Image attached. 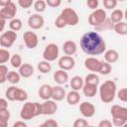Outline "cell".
<instances>
[{"label": "cell", "instance_id": "6da1fadb", "mask_svg": "<svg viewBox=\"0 0 127 127\" xmlns=\"http://www.w3.org/2000/svg\"><path fill=\"white\" fill-rule=\"evenodd\" d=\"M81 50L89 56H98L105 52L106 44L103 38L95 31L84 33L79 41Z\"/></svg>", "mask_w": 127, "mask_h": 127}, {"label": "cell", "instance_id": "7a4b0ae2", "mask_svg": "<svg viewBox=\"0 0 127 127\" xmlns=\"http://www.w3.org/2000/svg\"><path fill=\"white\" fill-rule=\"evenodd\" d=\"M99 97L103 103H110L114 100L116 95V83L111 80H105L99 87Z\"/></svg>", "mask_w": 127, "mask_h": 127}, {"label": "cell", "instance_id": "3957f363", "mask_svg": "<svg viewBox=\"0 0 127 127\" xmlns=\"http://www.w3.org/2000/svg\"><path fill=\"white\" fill-rule=\"evenodd\" d=\"M42 115V106L39 102H26L21 108L20 117L23 120H31L36 116Z\"/></svg>", "mask_w": 127, "mask_h": 127}, {"label": "cell", "instance_id": "277c9868", "mask_svg": "<svg viewBox=\"0 0 127 127\" xmlns=\"http://www.w3.org/2000/svg\"><path fill=\"white\" fill-rule=\"evenodd\" d=\"M110 113L112 116V125L116 127H121L126 124L127 122V108L123 107L118 104H114L111 109Z\"/></svg>", "mask_w": 127, "mask_h": 127}, {"label": "cell", "instance_id": "5b68a950", "mask_svg": "<svg viewBox=\"0 0 127 127\" xmlns=\"http://www.w3.org/2000/svg\"><path fill=\"white\" fill-rule=\"evenodd\" d=\"M60 16L64 19L66 26H75L79 22V17L77 13L72 8H69V7L64 8L60 14Z\"/></svg>", "mask_w": 127, "mask_h": 127}, {"label": "cell", "instance_id": "8992f818", "mask_svg": "<svg viewBox=\"0 0 127 127\" xmlns=\"http://www.w3.org/2000/svg\"><path fill=\"white\" fill-rule=\"evenodd\" d=\"M106 19H107V16H106L105 10L101 8H97L93 10V12L88 16V23L93 27H97L101 25Z\"/></svg>", "mask_w": 127, "mask_h": 127}, {"label": "cell", "instance_id": "52a82bcc", "mask_svg": "<svg viewBox=\"0 0 127 127\" xmlns=\"http://www.w3.org/2000/svg\"><path fill=\"white\" fill-rule=\"evenodd\" d=\"M60 50L57 44L50 43L46 46L44 52H43V59L48 62H54L59 58Z\"/></svg>", "mask_w": 127, "mask_h": 127}, {"label": "cell", "instance_id": "ba28073f", "mask_svg": "<svg viewBox=\"0 0 127 127\" xmlns=\"http://www.w3.org/2000/svg\"><path fill=\"white\" fill-rule=\"evenodd\" d=\"M17 40V33L9 30L0 35V46L2 48H11Z\"/></svg>", "mask_w": 127, "mask_h": 127}, {"label": "cell", "instance_id": "9c48e42d", "mask_svg": "<svg viewBox=\"0 0 127 127\" xmlns=\"http://www.w3.org/2000/svg\"><path fill=\"white\" fill-rule=\"evenodd\" d=\"M23 40L28 49H35L39 44L38 35L33 31H26L23 35Z\"/></svg>", "mask_w": 127, "mask_h": 127}, {"label": "cell", "instance_id": "30bf717a", "mask_svg": "<svg viewBox=\"0 0 127 127\" xmlns=\"http://www.w3.org/2000/svg\"><path fill=\"white\" fill-rule=\"evenodd\" d=\"M44 24H45L44 17L40 13L32 14L28 18V26L32 30H39L44 26Z\"/></svg>", "mask_w": 127, "mask_h": 127}, {"label": "cell", "instance_id": "8fae6325", "mask_svg": "<svg viewBox=\"0 0 127 127\" xmlns=\"http://www.w3.org/2000/svg\"><path fill=\"white\" fill-rule=\"evenodd\" d=\"M57 101L53 99H47L43 103H41L42 106V115H53L58 110V104Z\"/></svg>", "mask_w": 127, "mask_h": 127}, {"label": "cell", "instance_id": "7c38bea8", "mask_svg": "<svg viewBox=\"0 0 127 127\" xmlns=\"http://www.w3.org/2000/svg\"><path fill=\"white\" fill-rule=\"evenodd\" d=\"M58 65L61 69L64 70H70L74 67L75 65V61L71 56H63L59 59Z\"/></svg>", "mask_w": 127, "mask_h": 127}, {"label": "cell", "instance_id": "4fadbf2b", "mask_svg": "<svg viewBox=\"0 0 127 127\" xmlns=\"http://www.w3.org/2000/svg\"><path fill=\"white\" fill-rule=\"evenodd\" d=\"M0 14L5 20H11L15 18L17 14V7L13 2H10L6 6L2 7V9L0 10Z\"/></svg>", "mask_w": 127, "mask_h": 127}, {"label": "cell", "instance_id": "5bb4252c", "mask_svg": "<svg viewBox=\"0 0 127 127\" xmlns=\"http://www.w3.org/2000/svg\"><path fill=\"white\" fill-rule=\"evenodd\" d=\"M79 111L83 117L90 118L95 114V106L87 101H84L79 104Z\"/></svg>", "mask_w": 127, "mask_h": 127}, {"label": "cell", "instance_id": "9a60e30c", "mask_svg": "<svg viewBox=\"0 0 127 127\" xmlns=\"http://www.w3.org/2000/svg\"><path fill=\"white\" fill-rule=\"evenodd\" d=\"M84 66L86 69L92 72H98V68L100 65V61L94 57H89L84 60Z\"/></svg>", "mask_w": 127, "mask_h": 127}, {"label": "cell", "instance_id": "2e32d148", "mask_svg": "<svg viewBox=\"0 0 127 127\" xmlns=\"http://www.w3.org/2000/svg\"><path fill=\"white\" fill-rule=\"evenodd\" d=\"M53 77H54L55 82H57V83L60 84V85L65 84V83L68 81V79H69L68 73L66 72V70H64V69H61V68L58 69V70H56V71L54 72Z\"/></svg>", "mask_w": 127, "mask_h": 127}, {"label": "cell", "instance_id": "e0dca14e", "mask_svg": "<svg viewBox=\"0 0 127 127\" xmlns=\"http://www.w3.org/2000/svg\"><path fill=\"white\" fill-rule=\"evenodd\" d=\"M52 90H53V86L47 83H44L40 86L39 88V96L40 98H42L43 100H47V99H51L52 98Z\"/></svg>", "mask_w": 127, "mask_h": 127}, {"label": "cell", "instance_id": "ac0fdd59", "mask_svg": "<svg viewBox=\"0 0 127 127\" xmlns=\"http://www.w3.org/2000/svg\"><path fill=\"white\" fill-rule=\"evenodd\" d=\"M65 90L64 87H62L60 84L53 86V90H52V99L55 101H61L64 98H65Z\"/></svg>", "mask_w": 127, "mask_h": 127}, {"label": "cell", "instance_id": "d6986e66", "mask_svg": "<svg viewBox=\"0 0 127 127\" xmlns=\"http://www.w3.org/2000/svg\"><path fill=\"white\" fill-rule=\"evenodd\" d=\"M77 50V46L75 44V42L71 41V40H67L63 44V51L64 53V55L66 56H72L76 53Z\"/></svg>", "mask_w": 127, "mask_h": 127}, {"label": "cell", "instance_id": "ffe728a7", "mask_svg": "<svg viewBox=\"0 0 127 127\" xmlns=\"http://www.w3.org/2000/svg\"><path fill=\"white\" fill-rule=\"evenodd\" d=\"M18 69H19L18 72L21 75V77H26L27 78V77H30L34 74V67H33L32 64H30L28 63L22 64Z\"/></svg>", "mask_w": 127, "mask_h": 127}, {"label": "cell", "instance_id": "44dd1931", "mask_svg": "<svg viewBox=\"0 0 127 127\" xmlns=\"http://www.w3.org/2000/svg\"><path fill=\"white\" fill-rule=\"evenodd\" d=\"M65 99L69 105H76L80 101V94L76 90H70L65 94Z\"/></svg>", "mask_w": 127, "mask_h": 127}, {"label": "cell", "instance_id": "7402d4cb", "mask_svg": "<svg viewBox=\"0 0 127 127\" xmlns=\"http://www.w3.org/2000/svg\"><path fill=\"white\" fill-rule=\"evenodd\" d=\"M119 59V54L116 50H113V49H110V50H105L104 52V60L105 62L109 63V64H114L118 61Z\"/></svg>", "mask_w": 127, "mask_h": 127}, {"label": "cell", "instance_id": "603a6c76", "mask_svg": "<svg viewBox=\"0 0 127 127\" xmlns=\"http://www.w3.org/2000/svg\"><path fill=\"white\" fill-rule=\"evenodd\" d=\"M84 84V80L81 76L79 75H74L71 77V79L69 80V85L71 87L72 90H76V91H79L82 86Z\"/></svg>", "mask_w": 127, "mask_h": 127}, {"label": "cell", "instance_id": "cb8c5ba5", "mask_svg": "<svg viewBox=\"0 0 127 127\" xmlns=\"http://www.w3.org/2000/svg\"><path fill=\"white\" fill-rule=\"evenodd\" d=\"M81 89H82V92H83L84 96L89 97V98L93 97L97 93V85H94V84L84 83Z\"/></svg>", "mask_w": 127, "mask_h": 127}, {"label": "cell", "instance_id": "d4e9b609", "mask_svg": "<svg viewBox=\"0 0 127 127\" xmlns=\"http://www.w3.org/2000/svg\"><path fill=\"white\" fill-rule=\"evenodd\" d=\"M113 30L116 32V34L125 36L127 34V23L124 21H119L117 23H114Z\"/></svg>", "mask_w": 127, "mask_h": 127}, {"label": "cell", "instance_id": "484cf974", "mask_svg": "<svg viewBox=\"0 0 127 127\" xmlns=\"http://www.w3.org/2000/svg\"><path fill=\"white\" fill-rule=\"evenodd\" d=\"M37 68L41 73H49L52 70V65L48 61H41L37 64Z\"/></svg>", "mask_w": 127, "mask_h": 127}, {"label": "cell", "instance_id": "4316f807", "mask_svg": "<svg viewBox=\"0 0 127 127\" xmlns=\"http://www.w3.org/2000/svg\"><path fill=\"white\" fill-rule=\"evenodd\" d=\"M112 70V66H111V64L107 63V62H103V61H100V65H99V68H98V72L102 75H107L111 72Z\"/></svg>", "mask_w": 127, "mask_h": 127}, {"label": "cell", "instance_id": "83f0119b", "mask_svg": "<svg viewBox=\"0 0 127 127\" xmlns=\"http://www.w3.org/2000/svg\"><path fill=\"white\" fill-rule=\"evenodd\" d=\"M20 79H21V75L19 74L18 71H8L7 73V76H6V80L9 81L10 83L12 84H17L20 82Z\"/></svg>", "mask_w": 127, "mask_h": 127}, {"label": "cell", "instance_id": "f1b7e54d", "mask_svg": "<svg viewBox=\"0 0 127 127\" xmlns=\"http://www.w3.org/2000/svg\"><path fill=\"white\" fill-rule=\"evenodd\" d=\"M123 17H124V12L121 9H114L110 15V21L114 24L119 21H122Z\"/></svg>", "mask_w": 127, "mask_h": 127}, {"label": "cell", "instance_id": "f546056e", "mask_svg": "<svg viewBox=\"0 0 127 127\" xmlns=\"http://www.w3.org/2000/svg\"><path fill=\"white\" fill-rule=\"evenodd\" d=\"M9 27H10V30L15 31V32H18V31H20V30L22 29L23 23H22V21H21L20 19H18V18H13V19H11L10 22H9Z\"/></svg>", "mask_w": 127, "mask_h": 127}, {"label": "cell", "instance_id": "4dcf8cb0", "mask_svg": "<svg viewBox=\"0 0 127 127\" xmlns=\"http://www.w3.org/2000/svg\"><path fill=\"white\" fill-rule=\"evenodd\" d=\"M28 99V93L26 90L22 89V88H19L17 87L16 88V91H15V100L17 101H26Z\"/></svg>", "mask_w": 127, "mask_h": 127}, {"label": "cell", "instance_id": "1f68e13d", "mask_svg": "<svg viewBox=\"0 0 127 127\" xmlns=\"http://www.w3.org/2000/svg\"><path fill=\"white\" fill-rule=\"evenodd\" d=\"M84 83H90V84H94V85H97L99 84V77L97 74H95L94 72H91V73H88L85 77H84Z\"/></svg>", "mask_w": 127, "mask_h": 127}, {"label": "cell", "instance_id": "d6a6232c", "mask_svg": "<svg viewBox=\"0 0 127 127\" xmlns=\"http://www.w3.org/2000/svg\"><path fill=\"white\" fill-rule=\"evenodd\" d=\"M10 64H11V65L13 66V67H15V68H19L20 67V65L23 64L22 63V58H21V56L19 55V54H14V55H12L11 57H10Z\"/></svg>", "mask_w": 127, "mask_h": 127}, {"label": "cell", "instance_id": "836d02e7", "mask_svg": "<svg viewBox=\"0 0 127 127\" xmlns=\"http://www.w3.org/2000/svg\"><path fill=\"white\" fill-rule=\"evenodd\" d=\"M10 52L6 49H0V64H4L10 60Z\"/></svg>", "mask_w": 127, "mask_h": 127}, {"label": "cell", "instance_id": "e575fe53", "mask_svg": "<svg viewBox=\"0 0 127 127\" xmlns=\"http://www.w3.org/2000/svg\"><path fill=\"white\" fill-rule=\"evenodd\" d=\"M16 86L12 85L10 87H8L5 91V97L7 100H10V101H14L15 100V91H16Z\"/></svg>", "mask_w": 127, "mask_h": 127}, {"label": "cell", "instance_id": "d590c367", "mask_svg": "<svg viewBox=\"0 0 127 127\" xmlns=\"http://www.w3.org/2000/svg\"><path fill=\"white\" fill-rule=\"evenodd\" d=\"M46 8H47V4H46V1H44V0H37L34 3V9L38 13L44 12L46 10Z\"/></svg>", "mask_w": 127, "mask_h": 127}, {"label": "cell", "instance_id": "8d00e7d4", "mask_svg": "<svg viewBox=\"0 0 127 127\" xmlns=\"http://www.w3.org/2000/svg\"><path fill=\"white\" fill-rule=\"evenodd\" d=\"M8 67L5 64H0V83H4L6 80V76L8 73Z\"/></svg>", "mask_w": 127, "mask_h": 127}, {"label": "cell", "instance_id": "74e56055", "mask_svg": "<svg viewBox=\"0 0 127 127\" xmlns=\"http://www.w3.org/2000/svg\"><path fill=\"white\" fill-rule=\"evenodd\" d=\"M105 29H113V23L110 21V19H106L101 25L95 27V30H105Z\"/></svg>", "mask_w": 127, "mask_h": 127}, {"label": "cell", "instance_id": "f35d334b", "mask_svg": "<svg viewBox=\"0 0 127 127\" xmlns=\"http://www.w3.org/2000/svg\"><path fill=\"white\" fill-rule=\"evenodd\" d=\"M117 97L122 102H126L127 101V88L123 87V88L119 89V91L117 92Z\"/></svg>", "mask_w": 127, "mask_h": 127}, {"label": "cell", "instance_id": "ab89813d", "mask_svg": "<svg viewBox=\"0 0 127 127\" xmlns=\"http://www.w3.org/2000/svg\"><path fill=\"white\" fill-rule=\"evenodd\" d=\"M117 0H103V6L108 10H112L117 6Z\"/></svg>", "mask_w": 127, "mask_h": 127}, {"label": "cell", "instance_id": "60d3db41", "mask_svg": "<svg viewBox=\"0 0 127 127\" xmlns=\"http://www.w3.org/2000/svg\"><path fill=\"white\" fill-rule=\"evenodd\" d=\"M59 123L55 119H48L44 121L42 124H40V127H58Z\"/></svg>", "mask_w": 127, "mask_h": 127}, {"label": "cell", "instance_id": "b9f144b4", "mask_svg": "<svg viewBox=\"0 0 127 127\" xmlns=\"http://www.w3.org/2000/svg\"><path fill=\"white\" fill-rule=\"evenodd\" d=\"M87 126H89V123L83 118H78L73 122V127H87Z\"/></svg>", "mask_w": 127, "mask_h": 127}, {"label": "cell", "instance_id": "7bdbcfd3", "mask_svg": "<svg viewBox=\"0 0 127 127\" xmlns=\"http://www.w3.org/2000/svg\"><path fill=\"white\" fill-rule=\"evenodd\" d=\"M9 119H10V111L8 110V108L0 110V120L8 122Z\"/></svg>", "mask_w": 127, "mask_h": 127}, {"label": "cell", "instance_id": "ee69618b", "mask_svg": "<svg viewBox=\"0 0 127 127\" xmlns=\"http://www.w3.org/2000/svg\"><path fill=\"white\" fill-rule=\"evenodd\" d=\"M18 4L20 7L28 9L32 6V4H34V0H18Z\"/></svg>", "mask_w": 127, "mask_h": 127}, {"label": "cell", "instance_id": "f6af8a7d", "mask_svg": "<svg viewBox=\"0 0 127 127\" xmlns=\"http://www.w3.org/2000/svg\"><path fill=\"white\" fill-rule=\"evenodd\" d=\"M55 26H56L57 28H59V29H62V28H64V27L66 26V24H65V22L64 21V19L59 15L58 18L55 20Z\"/></svg>", "mask_w": 127, "mask_h": 127}, {"label": "cell", "instance_id": "bcb514c9", "mask_svg": "<svg viewBox=\"0 0 127 127\" xmlns=\"http://www.w3.org/2000/svg\"><path fill=\"white\" fill-rule=\"evenodd\" d=\"M86 5L88 8L92 9V10H95L98 8V5H99V1L98 0H86Z\"/></svg>", "mask_w": 127, "mask_h": 127}, {"label": "cell", "instance_id": "7dc6e473", "mask_svg": "<svg viewBox=\"0 0 127 127\" xmlns=\"http://www.w3.org/2000/svg\"><path fill=\"white\" fill-rule=\"evenodd\" d=\"M46 4L52 8H57V7L61 6L62 0H46Z\"/></svg>", "mask_w": 127, "mask_h": 127}, {"label": "cell", "instance_id": "c3c4849f", "mask_svg": "<svg viewBox=\"0 0 127 127\" xmlns=\"http://www.w3.org/2000/svg\"><path fill=\"white\" fill-rule=\"evenodd\" d=\"M112 126V122L108 119H104V120H101L99 123H98V127H111Z\"/></svg>", "mask_w": 127, "mask_h": 127}, {"label": "cell", "instance_id": "681fc988", "mask_svg": "<svg viewBox=\"0 0 127 127\" xmlns=\"http://www.w3.org/2000/svg\"><path fill=\"white\" fill-rule=\"evenodd\" d=\"M7 108H8V101H7V99L0 97V110L7 109Z\"/></svg>", "mask_w": 127, "mask_h": 127}, {"label": "cell", "instance_id": "f907efd6", "mask_svg": "<svg viewBox=\"0 0 127 127\" xmlns=\"http://www.w3.org/2000/svg\"><path fill=\"white\" fill-rule=\"evenodd\" d=\"M6 21H7V20H5V19L1 16V14H0V33L4 30L5 25H6Z\"/></svg>", "mask_w": 127, "mask_h": 127}, {"label": "cell", "instance_id": "816d5d0a", "mask_svg": "<svg viewBox=\"0 0 127 127\" xmlns=\"http://www.w3.org/2000/svg\"><path fill=\"white\" fill-rule=\"evenodd\" d=\"M13 126L14 127H27V123H25L24 120L23 121H16L13 124Z\"/></svg>", "mask_w": 127, "mask_h": 127}, {"label": "cell", "instance_id": "f5cc1de1", "mask_svg": "<svg viewBox=\"0 0 127 127\" xmlns=\"http://www.w3.org/2000/svg\"><path fill=\"white\" fill-rule=\"evenodd\" d=\"M10 2H12L11 0H0V6L1 7H4V6H6L7 4H9Z\"/></svg>", "mask_w": 127, "mask_h": 127}, {"label": "cell", "instance_id": "db71d44e", "mask_svg": "<svg viewBox=\"0 0 127 127\" xmlns=\"http://www.w3.org/2000/svg\"><path fill=\"white\" fill-rule=\"evenodd\" d=\"M8 125V122H6V121H1L0 120V127H6Z\"/></svg>", "mask_w": 127, "mask_h": 127}, {"label": "cell", "instance_id": "11a10c76", "mask_svg": "<svg viewBox=\"0 0 127 127\" xmlns=\"http://www.w3.org/2000/svg\"><path fill=\"white\" fill-rule=\"evenodd\" d=\"M117 1H120V2H122V1H124V0H117Z\"/></svg>", "mask_w": 127, "mask_h": 127}]
</instances>
